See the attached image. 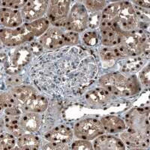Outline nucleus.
<instances>
[{
  "mask_svg": "<svg viewBox=\"0 0 150 150\" xmlns=\"http://www.w3.org/2000/svg\"><path fill=\"white\" fill-rule=\"evenodd\" d=\"M98 64L89 50L66 46L37 55L29 71L42 92L59 97L77 95L96 80Z\"/></svg>",
  "mask_w": 150,
  "mask_h": 150,
  "instance_id": "f257e3e1",
  "label": "nucleus"
},
{
  "mask_svg": "<svg viewBox=\"0 0 150 150\" xmlns=\"http://www.w3.org/2000/svg\"><path fill=\"white\" fill-rule=\"evenodd\" d=\"M99 24L122 33L137 29L138 17L131 2H116L108 4L102 11Z\"/></svg>",
  "mask_w": 150,
  "mask_h": 150,
  "instance_id": "f03ea898",
  "label": "nucleus"
},
{
  "mask_svg": "<svg viewBox=\"0 0 150 150\" xmlns=\"http://www.w3.org/2000/svg\"><path fill=\"white\" fill-rule=\"evenodd\" d=\"M99 84L109 94L120 97L134 96L140 90V85L135 76L126 77L120 72H111L99 79Z\"/></svg>",
  "mask_w": 150,
  "mask_h": 150,
  "instance_id": "7ed1b4c3",
  "label": "nucleus"
},
{
  "mask_svg": "<svg viewBox=\"0 0 150 150\" xmlns=\"http://www.w3.org/2000/svg\"><path fill=\"white\" fill-rule=\"evenodd\" d=\"M116 47L123 57H134L142 53L149 56L148 39L143 32L137 29L120 33V43Z\"/></svg>",
  "mask_w": 150,
  "mask_h": 150,
  "instance_id": "20e7f679",
  "label": "nucleus"
},
{
  "mask_svg": "<svg viewBox=\"0 0 150 150\" xmlns=\"http://www.w3.org/2000/svg\"><path fill=\"white\" fill-rule=\"evenodd\" d=\"M89 22V12L82 2H74L71 6L65 23L67 31L73 33H83L86 29Z\"/></svg>",
  "mask_w": 150,
  "mask_h": 150,
  "instance_id": "39448f33",
  "label": "nucleus"
},
{
  "mask_svg": "<svg viewBox=\"0 0 150 150\" xmlns=\"http://www.w3.org/2000/svg\"><path fill=\"white\" fill-rule=\"evenodd\" d=\"M73 133L78 140L91 141L104 134L105 131L100 120L95 118H86L74 125Z\"/></svg>",
  "mask_w": 150,
  "mask_h": 150,
  "instance_id": "423d86ee",
  "label": "nucleus"
},
{
  "mask_svg": "<svg viewBox=\"0 0 150 150\" xmlns=\"http://www.w3.org/2000/svg\"><path fill=\"white\" fill-rule=\"evenodd\" d=\"M34 38L28 32L24 24L14 29H0V41L7 47L22 46L24 44L33 41Z\"/></svg>",
  "mask_w": 150,
  "mask_h": 150,
  "instance_id": "0eeeda50",
  "label": "nucleus"
},
{
  "mask_svg": "<svg viewBox=\"0 0 150 150\" xmlns=\"http://www.w3.org/2000/svg\"><path fill=\"white\" fill-rule=\"evenodd\" d=\"M33 52L26 46L15 48L5 62V71L9 74H17L29 63Z\"/></svg>",
  "mask_w": 150,
  "mask_h": 150,
  "instance_id": "6e6552de",
  "label": "nucleus"
},
{
  "mask_svg": "<svg viewBox=\"0 0 150 150\" xmlns=\"http://www.w3.org/2000/svg\"><path fill=\"white\" fill-rule=\"evenodd\" d=\"M126 130L149 136V110H132L125 117Z\"/></svg>",
  "mask_w": 150,
  "mask_h": 150,
  "instance_id": "1a4fd4ad",
  "label": "nucleus"
},
{
  "mask_svg": "<svg viewBox=\"0 0 150 150\" xmlns=\"http://www.w3.org/2000/svg\"><path fill=\"white\" fill-rule=\"evenodd\" d=\"M71 5L70 1H49L47 18L50 23L56 27L64 28Z\"/></svg>",
  "mask_w": 150,
  "mask_h": 150,
  "instance_id": "9d476101",
  "label": "nucleus"
},
{
  "mask_svg": "<svg viewBox=\"0 0 150 150\" xmlns=\"http://www.w3.org/2000/svg\"><path fill=\"white\" fill-rule=\"evenodd\" d=\"M65 33L61 28L52 26L38 39V44L47 51L59 50L65 47Z\"/></svg>",
  "mask_w": 150,
  "mask_h": 150,
  "instance_id": "9b49d317",
  "label": "nucleus"
},
{
  "mask_svg": "<svg viewBox=\"0 0 150 150\" xmlns=\"http://www.w3.org/2000/svg\"><path fill=\"white\" fill-rule=\"evenodd\" d=\"M49 1L45 0H34V1H26V4L21 9L23 22L26 23L35 21L38 19L44 17L47 14Z\"/></svg>",
  "mask_w": 150,
  "mask_h": 150,
  "instance_id": "f8f14e48",
  "label": "nucleus"
},
{
  "mask_svg": "<svg viewBox=\"0 0 150 150\" xmlns=\"http://www.w3.org/2000/svg\"><path fill=\"white\" fill-rule=\"evenodd\" d=\"M48 99L41 94L38 93L37 91L26 100L19 109L21 112H35L42 113L48 108Z\"/></svg>",
  "mask_w": 150,
  "mask_h": 150,
  "instance_id": "ddd939ff",
  "label": "nucleus"
},
{
  "mask_svg": "<svg viewBox=\"0 0 150 150\" xmlns=\"http://www.w3.org/2000/svg\"><path fill=\"white\" fill-rule=\"evenodd\" d=\"M120 138L125 146L129 148L146 149L149 144V136L125 130L120 134Z\"/></svg>",
  "mask_w": 150,
  "mask_h": 150,
  "instance_id": "4468645a",
  "label": "nucleus"
},
{
  "mask_svg": "<svg viewBox=\"0 0 150 150\" xmlns=\"http://www.w3.org/2000/svg\"><path fill=\"white\" fill-rule=\"evenodd\" d=\"M94 150H126L120 137L112 134H103L93 140Z\"/></svg>",
  "mask_w": 150,
  "mask_h": 150,
  "instance_id": "2eb2a0df",
  "label": "nucleus"
},
{
  "mask_svg": "<svg viewBox=\"0 0 150 150\" xmlns=\"http://www.w3.org/2000/svg\"><path fill=\"white\" fill-rule=\"evenodd\" d=\"M23 19L21 11L0 8V24L7 29H14L22 26Z\"/></svg>",
  "mask_w": 150,
  "mask_h": 150,
  "instance_id": "dca6fc26",
  "label": "nucleus"
},
{
  "mask_svg": "<svg viewBox=\"0 0 150 150\" xmlns=\"http://www.w3.org/2000/svg\"><path fill=\"white\" fill-rule=\"evenodd\" d=\"M74 137L73 131L68 126L60 125L50 130L45 134V139L47 142L68 143Z\"/></svg>",
  "mask_w": 150,
  "mask_h": 150,
  "instance_id": "f3484780",
  "label": "nucleus"
},
{
  "mask_svg": "<svg viewBox=\"0 0 150 150\" xmlns=\"http://www.w3.org/2000/svg\"><path fill=\"white\" fill-rule=\"evenodd\" d=\"M21 128L24 132L35 134L39 131L42 125V119L40 113L24 112L19 117Z\"/></svg>",
  "mask_w": 150,
  "mask_h": 150,
  "instance_id": "a211bd4d",
  "label": "nucleus"
},
{
  "mask_svg": "<svg viewBox=\"0 0 150 150\" xmlns=\"http://www.w3.org/2000/svg\"><path fill=\"white\" fill-rule=\"evenodd\" d=\"M105 132L110 134L122 133L126 130V125L122 118L117 116H106L100 120Z\"/></svg>",
  "mask_w": 150,
  "mask_h": 150,
  "instance_id": "6ab92c4d",
  "label": "nucleus"
},
{
  "mask_svg": "<svg viewBox=\"0 0 150 150\" xmlns=\"http://www.w3.org/2000/svg\"><path fill=\"white\" fill-rule=\"evenodd\" d=\"M17 145L22 150H39L41 141L34 134H24L18 137Z\"/></svg>",
  "mask_w": 150,
  "mask_h": 150,
  "instance_id": "aec40b11",
  "label": "nucleus"
},
{
  "mask_svg": "<svg viewBox=\"0 0 150 150\" xmlns=\"http://www.w3.org/2000/svg\"><path fill=\"white\" fill-rule=\"evenodd\" d=\"M50 23L47 17H42L24 24L29 33H31L34 37L39 38L47 31L50 28Z\"/></svg>",
  "mask_w": 150,
  "mask_h": 150,
  "instance_id": "412c9836",
  "label": "nucleus"
},
{
  "mask_svg": "<svg viewBox=\"0 0 150 150\" xmlns=\"http://www.w3.org/2000/svg\"><path fill=\"white\" fill-rule=\"evenodd\" d=\"M101 43L106 47H114L119 45L120 33L107 27L100 26Z\"/></svg>",
  "mask_w": 150,
  "mask_h": 150,
  "instance_id": "4be33fe9",
  "label": "nucleus"
},
{
  "mask_svg": "<svg viewBox=\"0 0 150 150\" xmlns=\"http://www.w3.org/2000/svg\"><path fill=\"white\" fill-rule=\"evenodd\" d=\"M19 117L20 116H6L5 118V126L8 131V133L11 134L17 138L25 134L21 127Z\"/></svg>",
  "mask_w": 150,
  "mask_h": 150,
  "instance_id": "5701e85b",
  "label": "nucleus"
},
{
  "mask_svg": "<svg viewBox=\"0 0 150 150\" xmlns=\"http://www.w3.org/2000/svg\"><path fill=\"white\" fill-rule=\"evenodd\" d=\"M16 146L15 137L8 132L0 134V150H12Z\"/></svg>",
  "mask_w": 150,
  "mask_h": 150,
  "instance_id": "b1692460",
  "label": "nucleus"
},
{
  "mask_svg": "<svg viewBox=\"0 0 150 150\" xmlns=\"http://www.w3.org/2000/svg\"><path fill=\"white\" fill-rule=\"evenodd\" d=\"M83 3L86 8L87 11L91 13H98L102 11L108 5V2L105 1H84Z\"/></svg>",
  "mask_w": 150,
  "mask_h": 150,
  "instance_id": "393cba45",
  "label": "nucleus"
},
{
  "mask_svg": "<svg viewBox=\"0 0 150 150\" xmlns=\"http://www.w3.org/2000/svg\"><path fill=\"white\" fill-rule=\"evenodd\" d=\"M70 150H94L92 143L89 140H78L72 142Z\"/></svg>",
  "mask_w": 150,
  "mask_h": 150,
  "instance_id": "a878e982",
  "label": "nucleus"
},
{
  "mask_svg": "<svg viewBox=\"0 0 150 150\" xmlns=\"http://www.w3.org/2000/svg\"><path fill=\"white\" fill-rule=\"evenodd\" d=\"M41 150H70V146L68 143L47 142L42 146Z\"/></svg>",
  "mask_w": 150,
  "mask_h": 150,
  "instance_id": "bb28decb",
  "label": "nucleus"
},
{
  "mask_svg": "<svg viewBox=\"0 0 150 150\" xmlns=\"http://www.w3.org/2000/svg\"><path fill=\"white\" fill-rule=\"evenodd\" d=\"M26 1H20V0H6L0 2V5L2 8L14 9V10H20L26 4Z\"/></svg>",
  "mask_w": 150,
  "mask_h": 150,
  "instance_id": "cd10ccee",
  "label": "nucleus"
},
{
  "mask_svg": "<svg viewBox=\"0 0 150 150\" xmlns=\"http://www.w3.org/2000/svg\"><path fill=\"white\" fill-rule=\"evenodd\" d=\"M83 42L85 43V45L89 47H94L96 46L98 44V35L96 32L94 31H89V32H86L85 34L83 35Z\"/></svg>",
  "mask_w": 150,
  "mask_h": 150,
  "instance_id": "c85d7f7f",
  "label": "nucleus"
},
{
  "mask_svg": "<svg viewBox=\"0 0 150 150\" xmlns=\"http://www.w3.org/2000/svg\"><path fill=\"white\" fill-rule=\"evenodd\" d=\"M78 33L67 31L65 33V45L66 46H76L79 42Z\"/></svg>",
  "mask_w": 150,
  "mask_h": 150,
  "instance_id": "c756f323",
  "label": "nucleus"
},
{
  "mask_svg": "<svg viewBox=\"0 0 150 150\" xmlns=\"http://www.w3.org/2000/svg\"><path fill=\"white\" fill-rule=\"evenodd\" d=\"M149 64H147L139 73V80L144 87H148L149 85Z\"/></svg>",
  "mask_w": 150,
  "mask_h": 150,
  "instance_id": "7c9ffc66",
  "label": "nucleus"
},
{
  "mask_svg": "<svg viewBox=\"0 0 150 150\" xmlns=\"http://www.w3.org/2000/svg\"><path fill=\"white\" fill-rule=\"evenodd\" d=\"M131 4L137 7L141 8L149 9L150 8L149 1H136V2H131Z\"/></svg>",
  "mask_w": 150,
  "mask_h": 150,
  "instance_id": "2f4dec72",
  "label": "nucleus"
},
{
  "mask_svg": "<svg viewBox=\"0 0 150 150\" xmlns=\"http://www.w3.org/2000/svg\"><path fill=\"white\" fill-rule=\"evenodd\" d=\"M5 98H4V93L0 94V116L3 111H5Z\"/></svg>",
  "mask_w": 150,
  "mask_h": 150,
  "instance_id": "473e14b6",
  "label": "nucleus"
},
{
  "mask_svg": "<svg viewBox=\"0 0 150 150\" xmlns=\"http://www.w3.org/2000/svg\"><path fill=\"white\" fill-rule=\"evenodd\" d=\"M127 150H148L146 149H143V148H129Z\"/></svg>",
  "mask_w": 150,
  "mask_h": 150,
  "instance_id": "72a5a7b5",
  "label": "nucleus"
},
{
  "mask_svg": "<svg viewBox=\"0 0 150 150\" xmlns=\"http://www.w3.org/2000/svg\"><path fill=\"white\" fill-rule=\"evenodd\" d=\"M12 150H22V149H20V148H19V147L17 146H15V147H14V148L13 149H12Z\"/></svg>",
  "mask_w": 150,
  "mask_h": 150,
  "instance_id": "f704fd0d",
  "label": "nucleus"
}]
</instances>
